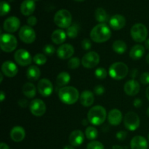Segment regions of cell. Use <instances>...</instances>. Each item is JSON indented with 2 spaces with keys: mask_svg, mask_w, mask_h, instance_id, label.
I'll return each mask as SVG.
<instances>
[{
  "mask_svg": "<svg viewBox=\"0 0 149 149\" xmlns=\"http://www.w3.org/2000/svg\"><path fill=\"white\" fill-rule=\"evenodd\" d=\"M111 36V29L106 23H99L92 29L90 37L96 43H103L107 42Z\"/></svg>",
  "mask_w": 149,
  "mask_h": 149,
  "instance_id": "1",
  "label": "cell"
},
{
  "mask_svg": "<svg viewBox=\"0 0 149 149\" xmlns=\"http://www.w3.org/2000/svg\"><path fill=\"white\" fill-rule=\"evenodd\" d=\"M58 96L61 101L67 105H73L79 98V93L74 87H61L58 92Z\"/></svg>",
  "mask_w": 149,
  "mask_h": 149,
  "instance_id": "2",
  "label": "cell"
},
{
  "mask_svg": "<svg viewBox=\"0 0 149 149\" xmlns=\"http://www.w3.org/2000/svg\"><path fill=\"white\" fill-rule=\"evenodd\" d=\"M106 111L101 106H95L89 110L87 113V119L93 125H102L106 119Z\"/></svg>",
  "mask_w": 149,
  "mask_h": 149,
  "instance_id": "3",
  "label": "cell"
},
{
  "mask_svg": "<svg viewBox=\"0 0 149 149\" xmlns=\"http://www.w3.org/2000/svg\"><path fill=\"white\" fill-rule=\"evenodd\" d=\"M128 66L122 62L113 63L109 67V75L111 78L116 80L123 79L127 77L129 71Z\"/></svg>",
  "mask_w": 149,
  "mask_h": 149,
  "instance_id": "4",
  "label": "cell"
},
{
  "mask_svg": "<svg viewBox=\"0 0 149 149\" xmlns=\"http://www.w3.org/2000/svg\"><path fill=\"white\" fill-rule=\"evenodd\" d=\"M72 16L71 13L67 10H60L54 16V22L55 25L61 29H68L71 26Z\"/></svg>",
  "mask_w": 149,
  "mask_h": 149,
  "instance_id": "5",
  "label": "cell"
},
{
  "mask_svg": "<svg viewBox=\"0 0 149 149\" xmlns=\"http://www.w3.org/2000/svg\"><path fill=\"white\" fill-rule=\"evenodd\" d=\"M17 41L14 35L9 33H1L0 38V47L5 52H11L16 49Z\"/></svg>",
  "mask_w": 149,
  "mask_h": 149,
  "instance_id": "6",
  "label": "cell"
},
{
  "mask_svg": "<svg viewBox=\"0 0 149 149\" xmlns=\"http://www.w3.org/2000/svg\"><path fill=\"white\" fill-rule=\"evenodd\" d=\"M131 36L136 42H143L146 40L148 29L143 23H136L131 28Z\"/></svg>",
  "mask_w": 149,
  "mask_h": 149,
  "instance_id": "7",
  "label": "cell"
},
{
  "mask_svg": "<svg viewBox=\"0 0 149 149\" xmlns=\"http://www.w3.org/2000/svg\"><path fill=\"white\" fill-rule=\"evenodd\" d=\"M140 118L136 113L132 111H130L126 113L124 118V124L125 126L128 130L135 131L139 127Z\"/></svg>",
  "mask_w": 149,
  "mask_h": 149,
  "instance_id": "8",
  "label": "cell"
},
{
  "mask_svg": "<svg viewBox=\"0 0 149 149\" xmlns=\"http://www.w3.org/2000/svg\"><path fill=\"white\" fill-rule=\"evenodd\" d=\"M20 40L26 44H31L36 39V32L31 26H23L19 31Z\"/></svg>",
  "mask_w": 149,
  "mask_h": 149,
  "instance_id": "9",
  "label": "cell"
},
{
  "mask_svg": "<svg viewBox=\"0 0 149 149\" xmlns=\"http://www.w3.org/2000/svg\"><path fill=\"white\" fill-rule=\"evenodd\" d=\"M100 62V55L94 51H91L83 56L81 64L86 68H93Z\"/></svg>",
  "mask_w": 149,
  "mask_h": 149,
  "instance_id": "10",
  "label": "cell"
},
{
  "mask_svg": "<svg viewBox=\"0 0 149 149\" xmlns=\"http://www.w3.org/2000/svg\"><path fill=\"white\" fill-rule=\"evenodd\" d=\"M15 62L21 66H26L31 63L32 58L31 54L27 50L20 49L15 52L14 55Z\"/></svg>",
  "mask_w": 149,
  "mask_h": 149,
  "instance_id": "11",
  "label": "cell"
},
{
  "mask_svg": "<svg viewBox=\"0 0 149 149\" xmlns=\"http://www.w3.org/2000/svg\"><path fill=\"white\" fill-rule=\"evenodd\" d=\"M30 111L32 114L35 116H42L46 112V105L45 102L40 99H34L29 105Z\"/></svg>",
  "mask_w": 149,
  "mask_h": 149,
  "instance_id": "12",
  "label": "cell"
},
{
  "mask_svg": "<svg viewBox=\"0 0 149 149\" xmlns=\"http://www.w3.org/2000/svg\"><path fill=\"white\" fill-rule=\"evenodd\" d=\"M37 89L41 95L43 97H48L52 94L53 86L48 79H42L38 83Z\"/></svg>",
  "mask_w": 149,
  "mask_h": 149,
  "instance_id": "13",
  "label": "cell"
},
{
  "mask_svg": "<svg viewBox=\"0 0 149 149\" xmlns=\"http://www.w3.org/2000/svg\"><path fill=\"white\" fill-rule=\"evenodd\" d=\"M20 20L15 16L9 17L4 20L3 24V29L5 31L10 33H14L17 31V29L20 28Z\"/></svg>",
  "mask_w": 149,
  "mask_h": 149,
  "instance_id": "14",
  "label": "cell"
},
{
  "mask_svg": "<svg viewBox=\"0 0 149 149\" xmlns=\"http://www.w3.org/2000/svg\"><path fill=\"white\" fill-rule=\"evenodd\" d=\"M74 53V47L69 44H63L57 49V55L62 60H66L71 58Z\"/></svg>",
  "mask_w": 149,
  "mask_h": 149,
  "instance_id": "15",
  "label": "cell"
},
{
  "mask_svg": "<svg viewBox=\"0 0 149 149\" xmlns=\"http://www.w3.org/2000/svg\"><path fill=\"white\" fill-rule=\"evenodd\" d=\"M1 71L7 77H14L18 72V68L15 63L10 61H5L1 65Z\"/></svg>",
  "mask_w": 149,
  "mask_h": 149,
  "instance_id": "16",
  "label": "cell"
},
{
  "mask_svg": "<svg viewBox=\"0 0 149 149\" xmlns=\"http://www.w3.org/2000/svg\"><path fill=\"white\" fill-rule=\"evenodd\" d=\"M125 93L130 96H135L140 92L141 87L140 84L136 80L131 79L130 81H127L124 87Z\"/></svg>",
  "mask_w": 149,
  "mask_h": 149,
  "instance_id": "17",
  "label": "cell"
},
{
  "mask_svg": "<svg viewBox=\"0 0 149 149\" xmlns=\"http://www.w3.org/2000/svg\"><path fill=\"white\" fill-rule=\"evenodd\" d=\"M126 24V19L122 15H114L109 20V25L113 30H120Z\"/></svg>",
  "mask_w": 149,
  "mask_h": 149,
  "instance_id": "18",
  "label": "cell"
},
{
  "mask_svg": "<svg viewBox=\"0 0 149 149\" xmlns=\"http://www.w3.org/2000/svg\"><path fill=\"white\" fill-rule=\"evenodd\" d=\"M84 140V133L79 130H74L69 135V142L71 146L74 147L79 146L83 143Z\"/></svg>",
  "mask_w": 149,
  "mask_h": 149,
  "instance_id": "19",
  "label": "cell"
},
{
  "mask_svg": "<svg viewBox=\"0 0 149 149\" xmlns=\"http://www.w3.org/2000/svg\"><path fill=\"white\" fill-rule=\"evenodd\" d=\"M108 121L113 126H117L122 121V113L119 109H112L108 114Z\"/></svg>",
  "mask_w": 149,
  "mask_h": 149,
  "instance_id": "20",
  "label": "cell"
},
{
  "mask_svg": "<svg viewBox=\"0 0 149 149\" xmlns=\"http://www.w3.org/2000/svg\"><path fill=\"white\" fill-rule=\"evenodd\" d=\"M36 8L33 0H24L20 5V12L25 16H29L33 14Z\"/></svg>",
  "mask_w": 149,
  "mask_h": 149,
  "instance_id": "21",
  "label": "cell"
},
{
  "mask_svg": "<svg viewBox=\"0 0 149 149\" xmlns=\"http://www.w3.org/2000/svg\"><path fill=\"white\" fill-rule=\"evenodd\" d=\"M26 136V132L23 127L20 126H15L10 131V138L15 142H20L23 141Z\"/></svg>",
  "mask_w": 149,
  "mask_h": 149,
  "instance_id": "22",
  "label": "cell"
},
{
  "mask_svg": "<svg viewBox=\"0 0 149 149\" xmlns=\"http://www.w3.org/2000/svg\"><path fill=\"white\" fill-rule=\"evenodd\" d=\"M130 147L131 149H147L148 142L144 137L137 135L131 141Z\"/></svg>",
  "mask_w": 149,
  "mask_h": 149,
  "instance_id": "23",
  "label": "cell"
},
{
  "mask_svg": "<svg viewBox=\"0 0 149 149\" xmlns=\"http://www.w3.org/2000/svg\"><path fill=\"white\" fill-rule=\"evenodd\" d=\"M80 103L84 107H90L94 103V95L90 90H84L80 95Z\"/></svg>",
  "mask_w": 149,
  "mask_h": 149,
  "instance_id": "24",
  "label": "cell"
},
{
  "mask_svg": "<svg viewBox=\"0 0 149 149\" xmlns=\"http://www.w3.org/2000/svg\"><path fill=\"white\" fill-rule=\"evenodd\" d=\"M66 33L63 30L57 29V30L54 31L53 33L51 35V39L55 45H61L65 42L66 39Z\"/></svg>",
  "mask_w": 149,
  "mask_h": 149,
  "instance_id": "25",
  "label": "cell"
},
{
  "mask_svg": "<svg viewBox=\"0 0 149 149\" xmlns=\"http://www.w3.org/2000/svg\"><path fill=\"white\" fill-rule=\"evenodd\" d=\"M145 54V47L141 45H136L132 47L130 52V56L133 60H139Z\"/></svg>",
  "mask_w": 149,
  "mask_h": 149,
  "instance_id": "26",
  "label": "cell"
},
{
  "mask_svg": "<svg viewBox=\"0 0 149 149\" xmlns=\"http://www.w3.org/2000/svg\"><path fill=\"white\" fill-rule=\"evenodd\" d=\"M41 75L40 69L36 65H31L29 67L26 71V76L28 79L30 81H37Z\"/></svg>",
  "mask_w": 149,
  "mask_h": 149,
  "instance_id": "27",
  "label": "cell"
},
{
  "mask_svg": "<svg viewBox=\"0 0 149 149\" xmlns=\"http://www.w3.org/2000/svg\"><path fill=\"white\" fill-rule=\"evenodd\" d=\"M23 93L28 98H33L36 93V87L31 82H27L23 86Z\"/></svg>",
  "mask_w": 149,
  "mask_h": 149,
  "instance_id": "28",
  "label": "cell"
},
{
  "mask_svg": "<svg viewBox=\"0 0 149 149\" xmlns=\"http://www.w3.org/2000/svg\"><path fill=\"white\" fill-rule=\"evenodd\" d=\"M70 80H71V77L68 72H65V71L61 72L58 74L56 78L57 85L63 87V86H65L69 83Z\"/></svg>",
  "mask_w": 149,
  "mask_h": 149,
  "instance_id": "29",
  "label": "cell"
},
{
  "mask_svg": "<svg viewBox=\"0 0 149 149\" xmlns=\"http://www.w3.org/2000/svg\"><path fill=\"white\" fill-rule=\"evenodd\" d=\"M113 51L118 54H124L127 51V47L126 43L122 40H116L112 45Z\"/></svg>",
  "mask_w": 149,
  "mask_h": 149,
  "instance_id": "30",
  "label": "cell"
},
{
  "mask_svg": "<svg viewBox=\"0 0 149 149\" xmlns=\"http://www.w3.org/2000/svg\"><path fill=\"white\" fill-rule=\"evenodd\" d=\"M95 17L97 22L100 23H104L108 20V14L104 9L99 7L96 9L95 12Z\"/></svg>",
  "mask_w": 149,
  "mask_h": 149,
  "instance_id": "31",
  "label": "cell"
},
{
  "mask_svg": "<svg viewBox=\"0 0 149 149\" xmlns=\"http://www.w3.org/2000/svg\"><path fill=\"white\" fill-rule=\"evenodd\" d=\"M85 135L87 139L93 141L97 138L98 132H97V130L94 127H88L85 130Z\"/></svg>",
  "mask_w": 149,
  "mask_h": 149,
  "instance_id": "32",
  "label": "cell"
},
{
  "mask_svg": "<svg viewBox=\"0 0 149 149\" xmlns=\"http://www.w3.org/2000/svg\"><path fill=\"white\" fill-rule=\"evenodd\" d=\"M79 27L77 24L71 25V26H69L66 30L67 36L71 39H74L77 37L79 33Z\"/></svg>",
  "mask_w": 149,
  "mask_h": 149,
  "instance_id": "33",
  "label": "cell"
},
{
  "mask_svg": "<svg viewBox=\"0 0 149 149\" xmlns=\"http://www.w3.org/2000/svg\"><path fill=\"white\" fill-rule=\"evenodd\" d=\"M33 61L36 65H42L46 63L47 59V57L45 54L38 53L34 55V57L33 58Z\"/></svg>",
  "mask_w": 149,
  "mask_h": 149,
  "instance_id": "34",
  "label": "cell"
},
{
  "mask_svg": "<svg viewBox=\"0 0 149 149\" xmlns=\"http://www.w3.org/2000/svg\"><path fill=\"white\" fill-rule=\"evenodd\" d=\"M10 6L7 2L1 1L0 3V15L4 16L10 12Z\"/></svg>",
  "mask_w": 149,
  "mask_h": 149,
  "instance_id": "35",
  "label": "cell"
},
{
  "mask_svg": "<svg viewBox=\"0 0 149 149\" xmlns=\"http://www.w3.org/2000/svg\"><path fill=\"white\" fill-rule=\"evenodd\" d=\"M80 65V60L77 57H74L71 58L68 62V67L71 69H76L79 68Z\"/></svg>",
  "mask_w": 149,
  "mask_h": 149,
  "instance_id": "36",
  "label": "cell"
},
{
  "mask_svg": "<svg viewBox=\"0 0 149 149\" xmlns=\"http://www.w3.org/2000/svg\"><path fill=\"white\" fill-rule=\"evenodd\" d=\"M95 75L96 78H97L98 79H104L107 77V71L105 68L100 67V68H97L95 70Z\"/></svg>",
  "mask_w": 149,
  "mask_h": 149,
  "instance_id": "37",
  "label": "cell"
},
{
  "mask_svg": "<svg viewBox=\"0 0 149 149\" xmlns=\"http://www.w3.org/2000/svg\"><path fill=\"white\" fill-rule=\"evenodd\" d=\"M87 149H104V146L99 141H93L92 142L89 143L87 146Z\"/></svg>",
  "mask_w": 149,
  "mask_h": 149,
  "instance_id": "38",
  "label": "cell"
},
{
  "mask_svg": "<svg viewBox=\"0 0 149 149\" xmlns=\"http://www.w3.org/2000/svg\"><path fill=\"white\" fill-rule=\"evenodd\" d=\"M43 52L45 55L51 56L55 52V48L52 45H47L43 47Z\"/></svg>",
  "mask_w": 149,
  "mask_h": 149,
  "instance_id": "39",
  "label": "cell"
},
{
  "mask_svg": "<svg viewBox=\"0 0 149 149\" xmlns=\"http://www.w3.org/2000/svg\"><path fill=\"white\" fill-rule=\"evenodd\" d=\"M140 81L143 84H149V72H144L140 77Z\"/></svg>",
  "mask_w": 149,
  "mask_h": 149,
  "instance_id": "40",
  "label": "cell"
},
{
  "mask_svg": "<svg viewBox=\"0 0 149 149\" xmlns=\"http://www.w3.org/2000/svg\"><path fill=\"white\" fill-rule=\"evenodd\" d=\"M81 45L83 49H84V50H88V49H90V48H91L92 43L91 42H90V39H83L82 42H81Z\"/></svg>",
  "mask_w": 149,
  "mask_h": 149,
  "instance_id": "41",
  "label": "cell"
},
{
  "mask_svg": "<svg viewBox=\"0 0 149 149\" xmlns=\"http://www.w3.org/2000/svg\"><path fill=\"white\" fill-rule=\"evenodd\" d=\"M127 136V133L125 131H122V130L119 131L116 135V138L120 141H125V140L126 139Z\"/></svg>",
  "mask_w": 149,
  "mask_h": 149,
  "instance_id": "42",
  "label": "cell"
},
{
  "mask_svg": "<svg viewBox=\"0 0 149 149\" xmlns=\"http://www.w3.org/2000/svg\"><path fill=\"white\" fill-rule=\"evenodd\" d=\"M94 92L97 95H101L104 93L105 92V88L103 85H97L96 87H95L94 88Z\"/></svg>",
  "mask_w": 149,
  "mask_h": 149,
  "instance_id": "43",
  "label": "cell"
},
{
  "mask_svg": "<svg viewBox=\"0 0 149 149\" xmlns=\"http://www.w3.org/2000/svg\"><path fill=\"white\" fill-rule=\"evenodd\" d=\"M27 23L29 26H33L37 23V19L35 16H30L27 19Z\"/></svg>",
  "mask_w": 149,
  "mask_h": 149,
  "instance_id": "44",
  "label": "cell"
},
{
  "mask_svg": "<svg viewBox=\"0 0 149 149\" xmlns=\"http://www.w3.org/2000/svg\"><path fill=\"white\" fill-rule=\"evenodd\" d=\"M17 103H18L19 106L22 108H26V106H28V104H29V103H28V100L25 98L20 99V100H18V102H17Z\"/></svg>",
  "mask_w": 149,
  "mask_h": 149,
  "instance_id": "45",
  "label": "cell"
},
{
  "mask_svg": "<svg viewBox=\"0 0 149 149\" xmlns=\"http://www.w3.org/2000/svg\"><path fill=\"white\" fill-rule=\"evenodd\" d=\"M143 104L142 100L140 98H135L133 101V105L135 108H140L141 107Z\"/></svg>",
  "mask_w": 149,
  "mask_h": 149,
  "instance_id": "46",
  "label": "cell"
},
{
  "mask_svg": "<svg viewBox=\"0 0 149 149\" xmlns=\"http://www.w3.org/2000/svg\"><path fill=\"white\" fill-rule=\"evenodd\" d=\"M137 75H138V70H137L136 68H135V69L132 70V72H131V77L135 78V77H137Z\"/></svg>",
  "mask_w": 149,
  "mask_h": 149,
  "instance_id": "47",
  "label": "cell"
},
{
  "mask_svg": "<svg viewBox=\"0 0 149 149\" xmlns=\"http://www.w3.org/2000/svg\"><path fill=\"white\" fill-rule=\"evenodd\" d=\"M0 149H10L7 144L4 143H0Z\"/></svg>",
  "mask_w": 149,
  "mask_h": 149,
  "instance_id": "48",
  "label": "cell"
},
{
  "mask_svg": "<svg viewBox=\"0 0 149 149\" xmlns=\"http://www.w3.org/2000/svg\"><path fill=\"white\" fill-rule=\"evenodd\" d=\"M5 97H6V95H5V94H4V92L1 91V93H0V100H1V102H3V100H4Z\"/></svg>",
  "mask_w": 149,
  "mask_h": 149,
  "instance_id": "49",
  "label": "cell"
},
{
  "mask_svg": "<svg viewBox=\"0 0 149 149\" xmlns=\"http://www.w3.org/2000/svg\"><path fill=\"white\" fill-rule=\"evenodd\" d=\"M145 46H146V49H148V50H149V39H146V40Z\"/></svg>",
  "mask_w": 149,
  "mask_h": 149,
  "instance_id": "50",
  "label": "cell"
},
{
  "mask_svg": "<svg viewBox=\"0 0 149 149\" xmlns=\"http://www.w3.org/2000/svg\"><path fill=\"white\" fill-rule=\"evenodd\" d=\"M63 149H75V148H74V146H73L67 145L64 147Z\"/></svg>",
  "mask_w": 149,
  "mask_h": 149,
  "instance_id": "51",
  "label": "cell"
},
{
  "mask_svg": "<svg viewBox=\"0 0 149 149\" xmlns=\"http://www.w3.org/2000/svg\"><path fill=\"white\" fill-rule=\"evenodd\" d=\"M146 97L148 98V100H149V86L147 87L146 89Z\"/></svg>",
  "mask_w": 149,
  "mask_h": 149,
  "instance_id": "52",
  "label": "cell"
},
{
  "mask_svg": "<svg viewBox=\"0 0 149 149\" xmlns=\"http://www.w3.org/2000/svg\"><path fill=\"white\" fill-rule=\"evenodd\" d=\"M113 149H123L122 146H113Z\"/></svg>",
  "mask_w": 149,
  "mask_h": 149,
  "instance_id": "53",
  "label": "cell"
},
{
  "mask_svg": "<svg viewBox=\"0 0 149 149\" xmlns=\"http://www.w3.org/2000/svg\"><path fill=\"white\" fill-rule=\"evenodd\" d=\"M146 61L147 63L149 65V54H148V55H146Z\"/></svg>",
  "mask_w": 149,
  "mask_h": 149,
  "instance_id": "54",
  "label": "cell"
},
{
  "mask_svg": "<svg viewBox=\"0 0 149 149\" xmlns=\"http://www.w3.org/2000/svg\"><path fill=\"white\" fill-rule=\"evenodd\" d=\"M0 76H1V81H0V82H2V81H3V74H0Z\"/></svg>",
  "mask_w": 149,
  "mask_h": 149,
  "instance_id": "55",
  "label": "cell"
},
{
  "mask_svg": "<svg viewBox=\"0 0 149 149\" xmlns=\"http://www.w3.org/2000/svg\"><path fill=\"white\" fill-rule=\"evenodd\" d=\"M146 114L147 116H148V117H149V108L148 109H147V111H146Z\"/></svg>",
  "mask_w": 149,
  "mask_h": 149,
  "instance_id": "56",
  "label": "cell"
},
{
  "mask_svg": "<svg viewBox=\"0 0 149 149\" xmlns=\"http://www.w3.org/2000/svg\"><path fill=\"white\" fill-rule=\"evenodd\" d=\"M76 1H78V2H81V1H84V0H74Z\"/></svg>",
  "mask_w": 149,
  "mask_h": 149,
  "instance_id": "57",
  "label": "cell"
},
{
  "mask_svg": "<svg viewBox=\"0 0 149 149\" xmlns=\"http://www.w3.org/2000/svg\"><path fill=\"white\" fill-rule=\"evenodd\" d=\"M148 141H149V134H148Z\"/></svg>",
  "mask_w": 149,
  "mask_h": 149,
  "instance_id": "58",
  "label": "cell"
}]
</instances>
